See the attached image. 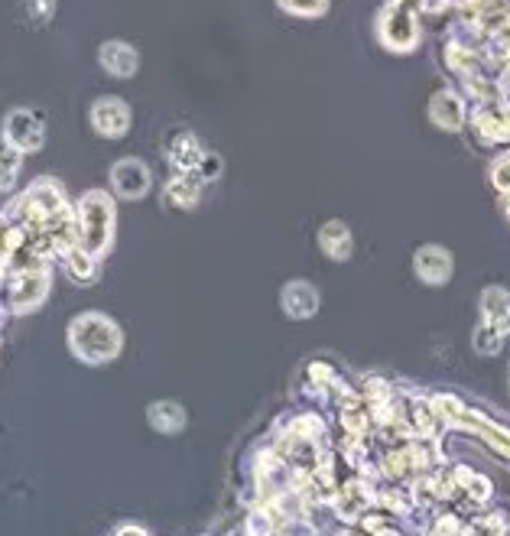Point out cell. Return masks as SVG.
Masks as SVG:
<instances>
[{
  "mask_svg": "<svg viewBox=\"0 0 510 536\" xmlns=\"http://www.w3.org/2000/svg\"><path fill=\"white\" fill-rule=\"evenodd\" d=\"M491 179H494V186H498L501 192H510V153L498 156L491 166Z\"/></svg>",
  "mask_w": 510,
  "mask_h": 536,
  "instance_id": "cell-22",
  "label": "cell"
},
{
  "mask_svg": "<svg viewBox=\"0 0 510 536\" xmlns=\"http://www.w3.org/2000/svg\"><path fill=\"white\" fill-rule=\"evenodd\" d=\"M429 117L442 130H459L465 124V101L452 91H436L433 104H429Z\"/></svg>",
  "mask_w": 510,
  "mask_h": 536,
  "instance_id": "cell-13",
  "label": "cell"
},
{
  "mask_svg": "<svg viewBox=\"0 0 510 536\" xmlns=\"http://www.w3.org/2000/svg\"><path fill=\"white\" fill-rule=\"evenodd\" d=\"M413 270H416V277L429 286L449 283L452 280V254L439 244H426L413 254Z\"/></svg>",
  "mask_w": 510,
  "mask_h": 536,
  "instance_id": "cell-8",
  "label": "cell"
},
{
  "mask_svg": "<svg viewBox=\"0 0 510 536\" xmlns=\"http://www.w3.org/2000/svg\"><path fill=\"white\" fill-rule=\"evenodd\" d=\"M4 137L10 147H17L23 156L26 153H39L46 143V121L43 114L33 108H13L4 117Z\"/></svg>",
  "mask_w": 510,
  "mask_h": 536,
  "instance_id": "cell-4",
  "label": "cell"
},
{
  "mask_svg": "<svg viewBox=\"0 0 510 536\" xmlns=\"http://www.w3.org/2000/svg\"><path fill=\"white\" fill-rule=\"evenodd\" d=\"M381 36H384V43L397 52H410L420 43V30H416L413 13L403 4H394L387 10V17L381 20Z\"/></svg>",
  "mask_w": 510,
  "mask_h": 536,
  "instance_id": "cell-7",
  "label": "cell"
},
{
  "mask_svg": "<svg viewBox=\"0 0 510 536\" xmlns=\"http://www.w3.org/2000/svg\"><path fill=\"white\" fill-rule=\"evenodd\" d=\"M325 4H329V0H280L283 10H293L299 17H316V13L325 10Z\"/></svg>",
  "mask_w": 510,
  "mask_h": 536,
  "instance_id": "cell-21",
  "label": "cell"
},
{
  "mask_svg": "<svg viewBox=\"0 0 510 536\" xmlns=\"http://www.w3.org/2000/svg\"><path fill=\"white\" fill-rule=\"evenodd\" d=\"M166 205L169 208H195L199 205V195H202V179L199 176H189V173H176L173 179L166 182Z\"/></svg>",
  "mask_w": 510,
  "mask_h": 536,
  "instance_id": "cell-15",
  "label": "cell"
},
{
  "mask_svg": "<svg viewBox=\"0 0 510 536\" xmlns=\"http://www.w3.org/2000/svg\"><path fill=\"white\" fill-rule=\"evenodd\" d=\"M111 186L114 192L121 195V199H143V195L150 192V169L147 163L134 160V156H127V160H117L111 166Z\"/></svg>",
  "mask_w": 510,
  "mask_h": 536,
  "instance_id": "cell-6",
  "label": "cell"
},
{
  "mask_svg": "<svg viewBox=\"0 0 510 536\" xmlns=\"http://www.w3.org/2000/svg\"><path fill=\"white\" fill-rule=\"evenodd\" d=\"M501 205H504V212H507V218H510V192H504V199H501Z\"/></svg>",
  "mask_w": 510,
  "mask_h": 536,
  "instance_id": "cell-27",
  "label": "cell"
},
{
  "mask_svg": "<svg viewBox=\"0 0 510 536\" xmlns=\"http://www.w3.org/2000/svg\"><path fill=\"white\" fill-rule=\"evenodd\" d=\"M377 536H397V533H377Z\"/></svg>",
  "mask_w": 510,
  "mask_h": 536,
  "instance_id": "cell-28",
  "label": "cell"
},
{
  "mask_svg": "<svg viewBox=\"0 0 510 536\" xmlns=\"http://www.w3.org/2000/svg\"><path fill=\"white\" fill-rule=\"evenodd\" d=\"M147 420H150V426L156 429V433L176 436V433H182V429H186L189 416H186V410H182L176 400H160V403H150Z\"/></svg>",
  "mask_w": 510,
  "mask_h": 536,
  "instance_id": "cell-14",
  "label": "cell"
},
{
  "mask_svg": "<svg viewBox=\"0 0 510 536\" xmlns=\"http://www.w3.org/2000/svg\"><path fill=\"white\" fill-rule=\"evenodd\" d=\"M166 156H169V163H173L176 173H189L195 176L199 173V166L202 160L208 156V150L202 147V140L189 134V130H179V134L169 140V147H166Z\"/></svg>",
  "mask_w": 510,
  "mask_h": 536,
  "instance_id": "cell-9",
  "label": "cell"
},
{
  "mask_svg": "<svg viewBox=\"0 0 510 536\" xmlns=\"http://www.w3.org/2000/svg\"><path fill=\"white\" fill-rule=\"evenodd\" d=\"M20 13L36 26H46L56 13V0H20Z\"/></svg>",
  "mask_w": 510,
  "mask_h": 536,
  "instance_id": "cell-20",
  "label": "cell"
},
{
  "mask_svg": "<svg viewBox=\"0 0 510 536\" xmlns=\"http://www.w3.org/2000/svg\"><path fill=\"white\" fill-rule=\"evenodd\" d=\"M75 238L91 257H101L114 244V199L108 192L91 189L75 205Z\"/></svg>",
  "mask_w": 510,
  "mask_h": 536,
  "instance_id": "cell-2",
  "label": "cell"
},
{
  "mask_svg": "<svg viewBox=\"0 0 510 536\" xmlns=\"http://www.w3.org/2000/svg\"><path fill=\"white\" fill-rule=\"evenodd\" d=\"M475 124H478L481 137H485V140H494V143L510 140V108H498V104H485V108H478Z\"/></svg>",
  "mask_w": 510,
  "mask_h": 536,
  "instance_id": "cell-16",
  "label": "cell"
},
{
  "mask_svg": "<svg viewBox=\"0 0 510 536\" xmlns=\"http://www.w3.org/2000/svg\"><path fill=\"white\" fill-rule=\"evenodd\" d=\"M465 478H468V472H465ZM481 481H485V478H475V485H481ZM468 491H472V478H468V485H465ZM481 491V498H488V494H491V488H478Z\"/></svg>",
  "mask_w": 510,
  "mask_h": 536,
  "instance_id": "cell-25",
  "label": "cell"
},
{
  "mask_svg": "<svg viewBox=\"0 0 510 536\" xmlns=\"http://www.w3.org/2000/svg\"><path fill=\"white\" fill-rule=\"evenodd\" d=\"M117 536H147V533H143V530H137V527H124V530L117 533Z\"/></svg>",
  "mask_w": 510,
  "mask_h": 536,
  "instance_id": "cell-26",
  "label": "cell"
},
{
  "mask_svg": "<svg viewBox=\"0 0 510 536\" xmlns=\"http://www.w3.org/2000/svg\"><path fill=\"white\" fill-rule=\"evenodd\" d=\"M195 176H199L202 182L218 179V176H221V156H218V153H208L205 160H202V166H199V173H195Z\"/></svg>",
  "mask_w": 510,
  "mask_h": 536,
  "instance_id": "cell-23",
  "label": "cell"
},
{
  "mask_svg": "<svg viewBox=\"0 0 510 536\" xmlns=\"http://www.w3.org/2000/svg\"><path fill=\"white\" fill-rule=\"evenodd\" d=\"M20 166H23V153L0 137V195L13 189V182L20 176Z\"/></svg>",
  "mask_w": 510,
  "mask_h": 536,
  "instance_id": "cell-19",
  "label": "cell"
},
{
  "mask_svg": "<svg viewBox=\"0 0 510 536\" xmlns=\"http://www.w3.org/2000/svg\"><path fill=\"white\" fill-rule=\"evenodd\" d=\"M481 325H488L498 335H510V293L501 286H491L481 296Z\"/></svg>",
  "mask_w": 510,
  "mask_h": 536,
  "instance_id": "cell-12",
  "label": "cell"
},
{
  "mask_svg": "<svg viewBox=\"0 0 510 536\" xmlns=\"http://www.w3.org/2000/svg\"><path fill=\"white\" fill-rule=\"evenodd\" d=\"M46 296H49V267L7 273L0 280V309L17 312V316L39 309L46 303Z\"/></svg>",
  "mask_w": 510,
  "mask_h": 536,
  "instance_id": "cell-3",
  "label": "cell"
},
{
  "mask_svg": "<svg viewBox=\"0 0 510 536\" xmlns=\"http://www.w3.org/2000/svg\"><path fill=\"white\" fill-rule=\"evenodd\" d=\"M69 348L85 364H108L121 355L124 335L117 329V322L104 316V312H82L69 325Z\"/></svg>",
  "mask_w": 510,
  "mask_h": 536,
  "instance_id": "cell-1",
  "label": "cell"
},
{
  "mask_svg": "<svg viewBox=\"0 0 510 536\" xmlns=\"http://www.w3.org/2000/svg\"><path fill=\"white\" fill-rule=\"evenodd\" d=\"M98 62H101V69L108 75H114V78H130L140 69L137 49L130 43H121V39H108V43H101Z\"/></svg>",
  "mask_w": 510,
  "mask_h": 536,
  "instance_id": "cell-10",
  "label": "cell"
},
{
  "mask_svg": "<svg viewBox=\"0 0 510 536\" xmlns=\"http://www.w3.org/2000/svg\"><path fill=\"white\" fill-rule=\"evenodd\" d=\"M91 127L95 134L108 137V140H121L127 130H130V104L124 98H114V95H104L91 104Z\"/></svg>",
  "mask_w": 510,
  "mask_h": 536,
  "instance_id": "cell-5",
  "label": "cell"
},
{
  "mask_svg": "<svg viewBox=\"0 0 510 536\" xmlns=\"http://www.w3.org/2000/svg\"><path fill=\"white\" fill-rule=\"evenodd\" d=\"M319 247H322V251L329 254L332 260H348L355 241H351L348 225H342V221H325L322 231H319Z\"/></svg>",
  "mask_w": 510,
  "mask_h": 536,
  "instance_id": "cell-17",
  "label": "cell"
},
{
  "mask_svg": "<svg viewBox=\"0 0 510 536\" xmlns=\"http://www.w3.org/2000/svg\"><path fill=\"white\" fill-rule=\"evenodd\" d=\"M280 303L290 319H312L319 312V290L306 280H293L283 286Z\"/></svg>",
  "mask_w": 510,
  "mask_h": 536,
  "instance_id": "cell-11",
  "label": "cell"
},
{
  "mask_svg": "<svg viewBox=\"0 0 510 536\" xmlns=\"http://www.w3.org/2000/svg\"><path fill=\"white\" fill-rule=\"evenodd\" d=\"M62 270L69 273V277L75 283H91L98 277V257H91L88 251H82V247H72V251L62 254Z\"/></svg>",
  "mask_w": 510,
  "mask_h": 536,
  "instance_id": "cell-18",
  "label": "cell"
},
{
  "mask_svg": "<svg viewBox=\"0 0 510 536\" xmlns=\"http://www.w3.org/2000/svg\"><path fill=\"white\" fill-rule=\"evenodd\" d=\"M420 7L429 10V13H439V10L449 7V0H420Z\"/></svg>",
  "mask_w": 510,
  "mask_h": 536,
  "instance_id": "cell-24",
  "label": "cell"
}]
</instances>
